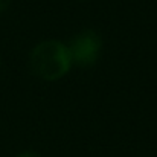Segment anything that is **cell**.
<instances>
[{"instance_id":"6da1fadb","label":"cell","mask_w":157,"mask_h":157,"mask_svg":"<svg viewBox=\"0 0 157 157\" xmlns=\"http://www.w3.org/2000/svg\"><path fill=\"white\" fill-rule=\"evenodd\" d=\"M29 66L38 78L44 81H56L70 70L72 58L64 43L46 40L32 49L29 55Z\"/></svg>"},{"instance_id":"7a4b0ae2","label":"cell","mask_w":157,"mask_h":157,"mask_svg":"<svg viewBox=\"0 0 157 157\" xmlns=\"http://www.w3.org/2000/svg\"><path fill=\"white\" fill-rule=\"evenodd\" d=\"M102 40L101 35L92 29L81 31L75 37H72L67 49L72 58V64L79 67H90L93 66L101 53Z\"/></svg>"},{"instance_id":"3957f363","label":"cell","mask_w":157,"mask_h":157,"mask_svg":"<svg viewBox=\"0 0 157 157\" xmlns=\"http://www.w3.org/2000/svg\"><path fill=\"white\" fill-rule=\"evenodd\" d=\"M17 157H44V156H41L40 153H34V151H25V153L18 154Z\"/></svg>"},{"instance_id":"277c9868","label":"cell","mask_w":157,"mask_h":157,"mask_svg":"<svg viewBox=\"0 0 157 157\" xmlns=\"http://www.w3.org/2000/svg\"><path fill=\"white\" fill-rule=\"evenodd\" d=\"M9 3H11V0H0V12L6 11L8 6H9Z\"/></svg>"},{"instance_id":"5b68a950","label":"cell","mask_w":157,"mask_h":157,"mask_svg":"<svg viewBox=\"0 0 157 157\" xmlns=\"http://www.w3.org/2000/svg\"><path fill=\"white\" fill-rule=\"evenodd\" d=\"M79 2H86V0H79Z\"/></svg>"}]
</instances>
